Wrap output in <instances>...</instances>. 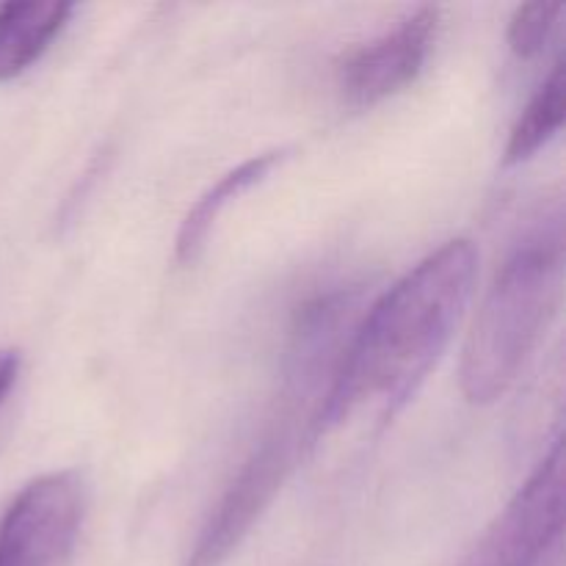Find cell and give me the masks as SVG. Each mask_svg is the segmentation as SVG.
Segmentation results:
<instances>
[{
    "mask_svg": "<svg viewBox=\"0 0 566 566\" xmlns=\"http://www.w3.org/2000/svg\"><path fill=\"white\" fill-rule=\"evenodd\" d=\"M72 14L66 0H11L0 6V83L31 70Z\"/></svg>",
    "mask_w": 566,
    "mask_h": 566,
    "instance_id": "obj_7",
    "label": "cell"
},
{
    "mask_svg": "<svg viewBox=\"0 0 566 566\" xmlns=\"http://www.w3.org/2000/svg\"><path fill=\"white\" fill-rule=\"evenodd\" d=\"M566 114V61L558 59L551 75L539 86V92L531 97L525 111L520 114L517 125L512 127L503 164L520 166L534 158L564 125Z\"/></svg>",
    "mask_w": 566,
    "mask_h": 566,
    "instance_id": "obj_9",
    "label": "cell"
},
{
    "mask_svg": "<svg viewBox=\"0 0 566 566\" xmlns=\"http://www.w3.org/2000/svg\"><path fill=\"white\" fill-rule=\"evenodd\" d=\"M564 216L517 243L497 269L475 313L462 352V392L473 403H492L517 381L556 313L564 285Z\"/></svg>",
    "mask_w": 566,
    "mask_h": 566,
    "instance_id": "obj_2",
    "label": "cell"
},
{
    "mask_svg": "<svg viewBox=\"0 0 566 566\" xmlns=\"http://www.w3.org/2000/svg\"><path fill=\"white\" fill-rule=\"evenodd\" d=\"M17 374H20V354L11 352V348H3L0 352V403L6 401V396L14 387Z\"/></svg>",
    "mask_w": 566,
    "mask_h": 566,
    "instance_id": "obj_11",
    "label": "cell"
},
{
    "mask_svg": "<svg viewBox=\"0 0 566 566\" xmlns=\"http://www.w3.org/2000/svg\"><path fill=\"white\" fill-rule=\"evenodd\" d=\"M304 442L313 446V437L310 431H298V418L285 412L282 420H274L210 512L186 566H224L230 562L260 514L282 490Z\"/></svg>",
    "mask_w": 566,
    "mask_h": 566,
    "instance_id": "obj_3",
    "label": "cell"
},
{
    "mask_svg": "<svg viewBox=\"0 0 566 566\" xmlns=\"http://www.w3.org/2000/svg\"><path fill=\"white\" fill-rule=\"evenodd\" d=\"M86 490L72 470L39 475L0 520V566H61L81 536Z\"/></svg>",
    "mask_w": 566,
    "mask_h": 566,
    "instance_id": "obj_5",
    "label": "cell"
},
{
    "mask_svg": "<svg viewBox=\"0 0 566 566\" xmlns=\"http://www.w3.org/2000/svg\"><path fill=\"white\" fill-rule=\"evenodd\" d=\"M440 31V9L423 6L392 31L354 50L337 70V86L354 108H370L403 92L426 70Z\"/></svg>",
    "mask_w": 566,
    "mask_h": 566,
    "instance_id": "obj_6",
    "label": "cell"
},
{
    "mask_svg": "<svg viewBox=\"0 0 566 566\" xmlns=\"http://www.w3.org/2000/svg\"><path fill=\"white\" fill-rule=\"evenodd\" d=\"M564 442L509 503L464 566H564Z\"/></svg>",
    "mask_w": 566,
    "mask_h": 566,
    "instance_id": "obj_4",
    "label": "cell"
},
{
    "mask_svg": "<svg viewBox=\"0 0 566 566\" xmlns=\"http://www.w3.org/2000/svg\"><path fill=\"white\" fill-rule=\"evenodd\" d=\"M479 252L448 241L403 274L368 310L332 370L315 409L313 442L365 412L379 423L396 418L440 363L473 293Z\"/></svg>",
    "mask_w": 566,
    "mask_h": 566,
    "instance_id": "obj_1",
    "label": "cell"
},
{
    "mask_svg": "<svg viewBox=\"0 0 566 566\" xmlns=\"http://www.w3.org/2000/svg\"><path fill=\"white\" fill-rule=\"evenodd\" d=\"M562 11L564 3H545V0L520 6L509 22V48L514 50V55L525 61L536 59L551 42Z\"/></svg>",
    "mask_w": 566,
    "mask_h": 566,
    "instance_id": "obj_10",
    "label": "cell"
},
{
    "mask_svg": "<svg viewBox=\"0 0 566 566\" xmlns=\"http://www.w3.org/2000/svg\"><path fill=\"white\" fill-rule=\"evenodd\" d=\"M287 149H269V153H260L247 158L243 164H238L235 169H230L227 175H221L202 197L193 202V208L188 210L186 219H182L180 230H177L175 241V258L180 265L197 263V258L202 254L205 241H208L210 230L216 227L219 216L224 213L227 205L232 199H238L241 193H247L249 188H254L258 182H263L276 166L285 160Z\"/></svg>",
    "mask_w": 566,
    "mask_h": 566,
    "instance_id": "obj_8",
    "label": "cell"
}]
</instances>
